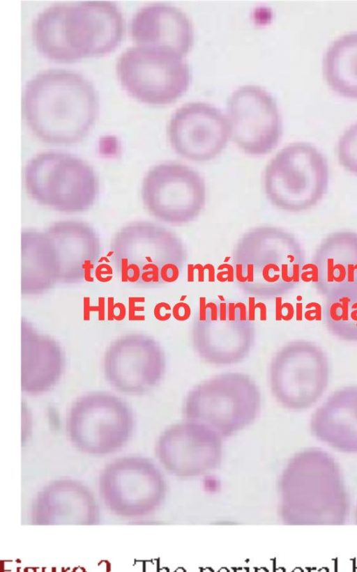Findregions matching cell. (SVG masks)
Instances as JSON below:
<instances>
[{
	"label": "cell",
	"instance_id": "cell-8",
	"mask_svg": "<svg viewBox=\"0 0 357 572\" xmlns=\"http://www.w3.org/2000/svg\"><path fill=\"white\" fill-rule=\"evenodd\" d=\"M141 196L154 217L163 222L182 224L200 215L206 204V187L197 171L183 164L164 162L147 171Z\"/></svg>",
	"mask_w": 357,
	"mask_h": 572
},
{
	"label": "cell",
	"instance_id": "cell-26",
	"mask_svg": "<svg viewBox=\"0 0 357 572\" xmlns=\"http://www.w3.org/2000/svg\"><path fill=\"white\" fill-rule=\"evenodd\" d=\"M255 298L251 296L248 298V320L250 322L255 320V309H256Z\"/></svg>",
	"mask_w": 357,
	"mask_h": 572
},
{
	"label": "cell",
	"instance_id": "cell-16",
	"mask_svg": "<svg viewBox=\"0 0 357 572\" xmlns=\"http://www.w3.org/2000/svg\"><path fill=\"white\" fill-rule=\"evenodd\" d=\"M97 405H89L86 397L77 401L85 410L77 403L71 410L70 417L79 419V426L84 430L86 438L90 435V440L95 438L103 439L107 444L111 443L113 447L118 446L123 441L125 436L130 431V415L128 408L117 398L109 395H97Z\"/></svg>",
	"mask_w": 357,
	"mask_h": 572
},
{
	"label": "cell",
	"instance_id": "cell-23",
	"mask_svg": "<svg viewBox=\"0 0 357 572\" xmlns=\"http://www.w3.org/2000/svg\"><path fill=\"white\" fill-rule=\"evenodd\" d=\"M126 477H121L123 479V481H121V479H119H119V482L117 483L116 481H113V483L123 485V487H118V489H119L121 490H123L125 491L123 493V494L122 495V496L123 495V497L125 496L124 499H128V497H129L130 498L129 499V502H130L131 499L137 498L140 495H142V494L140 493H143L142 490L144 488V487L142 485V484L140 485H139V481H134L135 477H132L131 475L132 482H130L131 481H130V478L129 479L130 476L129 477L127 476V475H126Z\"/></svg>",
	"mask_w": 357,
	"mask_h": 572
},
{
	"label": "cell",
	"instance_id": "cell-19",
	"mask_svg": "<svg viewBox=\"0 0 357 572\" xmlns=\"http://www.w3.org/2000/svg\"><path fill=\"white\" fill-rule=\"evenodd\" d=\"M22 293L36 294L59 281L53 254L44 232H22Z\"/></svg>",
	"mask_w": 357,
	"mask_h": 572
},
{
	"label": "cell",
	"instance_id": "cell-15",
	"mask_svg": "<svg viewBox=\"0 0 357 572\" xmlns=\"http://www.w3.org/2000/svg\"><path fill=\"white\" fill-rule=\"evenodd\" d=\"M131 35L138 45L171 49L182 56L192 48V24L179 9L155 3L140 9L131 22Z\"/></svg>",
	"mask_w": 357,
	"mask_h": 572
},
{
	"label": "cell",
	"instance_id": "cell-13",
	"mask_svg": "<svg viewBox=\"0 0 357 572\" xmlns=\"http://www.w3.org/2000/svg\"><path fill=\"white\" fill-rule=\"evenodd\" d=\"M54 256L59 281L75 283L85 277L100 254L99 238L89 225L65 220L45 231Z\"/></svg>",
	"mask_w": 357,
	"mask_h": 572
},
{
	"label": "cell",
	"instance_id": "cell-24",
	"mask_svg": "<svg viewBox=\"0 0 357 572\" xmlns=\"http://www.w3.org/2000/svg\"><path fill=\"white\" fill-rule=\"evenodd\" d=\"M190 314L191 310L190 306L183 302L176 303L172 309V315L174 318L178 321L188 320Z\"/></svg>",
	"mask_w": 357,
	"mask_h": 572
},
{
	"label": "cell",
	"instance_id": "cell-5",
	"mask_svg": "<svg viewBox=\"0 0 357 572\" xmlns=\"http://www.w3.org/2000/svg\"><path fill=\"white\" fill-rule=\"evenodd\" d=\"M111 250L122 279L133 283H159L166 267L176 265L181 270L188 258L178 236L163 226L146 221L120 229L112 240Z\"/></svg>",
	"mask_w": 357,
	"mask_h": 572
},
{
	"label": "cell",
	"instance_id": "cell-11",
	"mask_svg": "<svg viewBox=\"0 0 357 572\" xmlns=\"http://www.w3.org/2000/svg\"><path fill=\"white\" fill-rule=\"evenodd\" d=\"M167 136L174 151L195 162L215 158L231 137L227 118L216 107L204 102L186 104L172 115Z\"/></svg>",
	"mask_w": 357,
	"mask_h": 572
},
{
	"label": "cell",
	"instance_id": "cell-9",
	"mask_svg": "<svg viewBox=\"0 0 357 572\" xmlns=\"http://www.w3.org/2000/svg\"><path fill=\"white\" fill-rule=\"evenodd\" d=\"M60 27L68 62L112 52L121 40V13L109 1L60 4Z\"/></svg>",
	"mask_w": 357,
	"mask_h": 572
},
{
	"label": "cell",
	"instance_id": "cell-12",
	"mask_svg": "<svg viewBox=\"0 0 357 572\" xmlns=\"http://www.w3.org/2000/svg\"><path fill=\"white\" fill-rule=\"evenodd\" d=\"M105 366L108 379L117 389L143 392L160 381L165 358L154 340L143 336L127 337L111 346Z\"/></svg>",
	"mask_w": 357,
	"mask_h": 572
},
{
	"label": "cell",
	"instance_id": "cell-21",
	"mask_svg": "<svg viewBox=\"0 0 357 572\" xmlns=\"http://www.w3.org/2000/svg\"><path fill=\"white\" fill-rule=\"evenodd\" d=\"M324 320L328 331L337 338L357 341V286L326 297Z\"/></svg>",
	"mask_w": 357,
	"mask_h": 572
},
{
	"label": "cell",
	"instance_id": "cell-7",
	"mask_svg": "<svg viewBox=\"0 0 357 572\" xmlns=\"http://www.w3.org/2000/svg\"><path fill=\"white\" fill-rule=\"evenodd\" d=\"M330 364L317 345L296 340L283 346L271 365L273 394L286 408L303 410L315 404L326 392Z\"/></svg>",
	"mask_w": 357,
	"mask_h": 572
},
{
	"label": "cell",
	"instance_id": "cell-4",
	"mask_svg": "<svg viewBox=\"0 0 357 572\" xmlns=\"http://www.w3.org/2000/svg\"><path fill=\"white\" fill-rule=\"evenodd\" d=\"M328 181L326 157L306 142L293 143L278 151L267 164L264 176L268 201L289 212L314 206L326 194Z\"/></svg>",
	"mask_w": 357,
	"mask_h": 572
},
{
	"label": "cell",
	"instance_id": "cell-28",
	"mask_svg": "<svg viewBox=\"0 0 357 572\" xmlns=\"http://www.w3.org/2000/svg\"><path fill=\"white\" fill-rule=\"evenodd\" d=\"M235 307L238 312L239 321H247L246 306L243 302H238L235 304Z\"/></svg>",
	"mask_w": 357,
	"mask_h": 572
},
{
	"label": "cell",
	"instance_id": "cell-25",
	"mask_svg": "<svg viewBox=\"0 0 357 572\" xmlns=\"http://www.w3.org/2000/svg\"><path fill=\"white\" fill-rule=\"evenodd\" d=\"M207 313L208 311L206 308V298L204 297H201L199 298V320L201 322L206 321Z\"/></svg>",
	"mask_w": 357,
	"mask_h": 572
},
{
	"label": "cell",
	"instance_id": "cell-14",
	"mask_svg": "<svg viewBox=\"0 0 357 572\" xmlns=\"http://www.w3.org/2000/svg\"><path fill=\"white\" fill-rule=\"evenodd\" d=\"M312 281L325 297L357 286V233L342 231L326 236L312 261Z\"/></svg>",
	"mask_w": 357,
	"mask_h": 572
},
{
	"label": "cell",
	"instance_id": "cell-3",
	"mask_svg": "<svg viewBox=\"0 0 357 572\" xmlns=\"http://www.w3.org/2000/svg\"><path fill=\"white\" fill-rule=\"evenodd\" d=\"M23 178L26 191L35 201L60 212L84 211L98 196V183L93 168L66 153L38 154L26 164Z\"/></svg>",
	"mask_w": 357,
	"mask_h": 572
},
{
	"label": "cell",
	"instance_id": "cell-29",
	"mask_svg": "<svg viewBox=\"0 0 357 572\" xmlns=\"http://www.w3.org/2000/svg\"><path fill=\"white\" fill-rule=\"evenodd\" d=\"M227 318L229 321H236V310L234 303H229L227 308Z\"/></svg>",
	"mask_w": 357,
	"mask_h": 572
},
{
	"label": "cell",
	"instance_id": "cell-1",
	"mask_svg": "<svg viewBox=\"0 0 357 572\" xmlns=\"http://www.w3.org/2000/svg\"><path fill=\"white\" fill-rule=\"evenodd\" d=\"M22 107L29 126L38 138L51 144H70L81 140L91 129L98 100L93 85L84 77L50 70L27 83Z\"/></svg>",
	"mask_w": 357,
	"mask_h": 572
},
{
	"label": "cell",
	"instance_id": "cell-32",
	"mask_svg": "<svg viewBox=\"0 0 357 572\" xmlns=\"http://www.w3.org/2000/svg\"><path fill=\"white\" fill-rule=\"evenodd\" d=\"M281 297H275V319L280 320L282 318V307H281Z\"/></svg>",
	"mask_w": 357,
	"mask_h": 572
},
{
	"label": "cell",
	"instance_id": "cell-10",
	"mask_svg": "<svg viewBox=\"0 0 357 572\" xmlns=\"http://www.w3.org/2000/svg\"><path fill=\"white\" fill-rule=\"evenodd\" d=\"M227 120L234 143L248 155L269 153L279 143L282 121L275 100L260 86L246 85L229 97Z\"/></svg>",
	"mask_w": 357,
	"mask_h": 572
},
{
	"label": "cell",
	"instance_id": "cell-30",
	"mask_svg": "<svg viewBox=\"0 0 357 572\" xmlns=\"http://www.w3.org/2000/svg\"><path fill=\"white\" fill-rule=\"evenodd\" d=\"M256 308L259 309V318L261 321H265L267 319V309L266 306L263 302H258L256 304Z\"/></svg>",
	"mask_w": 357,
	"mask_h": 572
},
{
	"label": "cell",
	"instance_id": "cell-17",
	"mask_svg": "<svg viewBox=\"0 0 357 572\" xmlns=\"http://www.w3.org/2000/svg\"><path fill=\"white\" fill-rule=\"evenodd\" d=\"M22 387L28 392L45 391L59 378L61 351L55 342L28 328L22 330Z\"/></svg>",
	"mask_w": 357,
	"mask_h": 572
},
{
	"label": "cell",
	"instance_id": "cell-2",
	"mask_svg": "<svg viewBox=\"0 0 357 572\" xmlns=\"http://www.w3.org/2000/svg\"><path fill=\"white\" fill-rule=\"evenodd\" d=\"M238 285L260 297H280L301 282L304 251L289 232L273 226H260L237 241L231 258Z\"/></svg>",
	"mask_w": 357,
	"mask_h": 572
},
{
	"label": "cell",
	"instance_id": "cell-6",
	"mask_svg": "<svg viewBox=\"0 0 357 572\" xmlns=\"http://www.w3.org/2000/svg\"><path fill=\"white\" fill-rule=\"evenodd\" d=\"M183 57L169 48L138 45L120 56L117 76L125 91L136 100L167 105L179 98L190 84V68Z\"/></svg>",
	"mask_w": 357,
	"mask_h": 572
},
{
	"label": "cell",
	"instance_id": "cell-27",
	"mask_svg": "<svg viewBox=\"0 0 357 572\" xmlns=\"http://www.w3.org/2000/svg\"><path fill=\"white\" fill-rule=\"evenodd\" d=\"M206 307L209 309L210 320L212 322L217 321L218 318V309L216 304L213 302L206 303Z\"/></svg>",
	"mask_w": 357,
	"mask_h": 572
},
{
	"label": "cell",
	"instance_id": "cell-31",
	"mask_svg": "<svg viewBox=\"0 0 357 572\" xmlns=\"http://www.w3.org/2000/svg\"><path fill=\"white\" fill-rule=\"evenodd\" d=\"M227 318V304L221 302L219 305V319L220 321H226Z\"/></svg>",
	"mask_w": 357,
	"mask_h": 572
},
{
	"label": "cell",
	"instance_id": "cell-20",
	"mask_svg": "<svg viewBox=\"0 0 357 572\" xmlns=\"http://www.w3.org/2000/svg\"><path fill=\"white\" fill-rule=\"evenodd\" d=\"M323 72L333 91L357 99V32L344 35L331 43L324 57Z\"/></svg>",
	"mask_w": 357,
	"mask_h": 572
},
{
	"label": "cell",
	"instance_id": "cell-18",
	"mask_svg": "<svg viewBox=\"0 0 357 572\" xmlns=\"http://www.w3.org/2000/svg\"><path fill=\"white\" fill-rule=\"evenodd\" d=\"M311 428L318 436L357 441V385L333 392L312 415Z\"/></svg>",
	"mask_w": 357,
	"mask_h": 572
},
{
	"label": "cell",
	"instance_id": "cell-22",
	"mask_svg": "<svg viewBox=\"0 0 357 572\" xmlns=\"http://www.w3.org/2000/svg\"><path fill=\"white\" fill-rule=\"evenodd\" d=\"M337 155L341 166L357 176V123L340 137L337 145Z\"/></svg>",
	"mask_w": 357,
	"mask_h": 572
}]
</instances>
